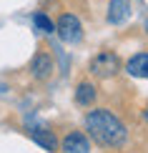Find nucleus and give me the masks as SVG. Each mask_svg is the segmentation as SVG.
<instances>
[{
	"label": "nucleus",
	"instance_id": "1",
	"mask_svg": "<svg viewBox=\"0 0 148 153\" xmlns=\"http://www.w3.org/2000/svg\"><path fill=\"white\" fill-rule=\"evenodd\" d=\"M86 133L103 148H120L128 141V131L115 113L108 108H93L86 113Z\"/></svg>",
	"mask_w": 148,
	"mask_h": 153
},
{
	"label": "nucleus",
	"instance_id": "2",
	"mask_svg": "<svg viewBox=\"0 0 148 153\" xmlns=\"http://www.w3.org/2000/svg\"><path fill=\"white\" fill-rule=\"evenodd\" d=\"M88 71H91V75L103 78V80L113 78V75H118V71H120V58L113 50H98L91 58V63H88Z\"/></svg>",
	"mask_w": 148,
	"mask_h": 153
},
{
	"label": "nucleus",
	"instance_id": "3",
	"mask_svg": "<svg viewBox=\"0 0 148 153\" xmlns=\"http://www.w3.org/2000/svg\"><path fill=\"white\" fill-rule=\"evenodd\" d=\"M55 33L63 43H78L83 38V25L73 13H60V18L55 20Z\"/></svg>",
	"mask_w": 148,
	"mask_h": 153
},
{
	"label": "nucleus",
	"instance_id": "4",
	"mask_svg": "<svg viewBox=\"0 0 148 153\" xmlns=\"http://www.w3.org/2000/svg\"><path fill=\"white\" fill-rule=\"evenodd\" d=\"M55 71V60H53V53H50L48 48H40L38 53L33 55V60H30V75H33L35 80H48L50 75Z\"/></svg>",
	"mask_w": 148,
	"mask_h": 153
},
{
	"label": "nucleus",
	"instance_id": "5",
	"mask_svg": "<svg viewBox=\"0 0 148 153\" xmlns=\"http://www.w3.org/2000/svg\"><path fill=\"white\" fill-rule=\"evenodd\" d=\"M28 136L33 138L38 146H43L45 151H50V153H55V151H58V138H55V133L50 131V128H45V126L30 123V126H28Z\"/></svg>",
	"mask_w": 148,
	"mask_h": 153
},
{
	"label": "nucleus",
	"instance_id": "6",
	"mask_svg": "<svg viewBox=\"0 0 148 153\" xmlns=\"http://www.w3.org/2000/svg\"><path fill=\"white\" fill-rule=\"evenodd\" d=\"M60 151L63 153H88L91 151V141L83 131H70L60 143Z\"/></svg>",
	"mask_w": 148,
	"mask_h": 153
},
{
	"label": "nucleus",
	"instance_id": "7",
	"mask_svg": "<svg viewBox=\"0 0 148 153\" xmlns=\"http://www.w3.org/2000/svg\"><path fill=\"white\" fill-rule=\"evenodd\" d=\"M95 100H98V88H95V83L80 80L78 88H75V103H78L80 108H91Z\"/></svg>",
	"mask_w": 148,
	"mask_h": 153
},
{
	"label": "nucleus",
	"instance_id": "8",
	"mask_svg": "<svg viewBox=\"0 0 148 153\" xmlns=\"http://www.w3.org/2000/svg\"><path fill=\"white\" fill-rule=\"evenodd\" d=\"M128 13H131V0H111L106 18H108V23L118 25V23H123L128 18Z\"/></svg>",
	"mask_w": 148,
	"mask_h": 153
},
{
	"label": "nucleus",
	"instance_id": "9",
	"mask_svg": "<svg viewBox=\"0 0 148 153\" xmlns=\"http://www.w3.org/2000/svg\"><path fill=\"white\" fill-rule=\"evenodd\" d=\"M126 73H131L133 78H146L148 80V53H136L133 55L126 63Z\"/></svg>",
	"mask_w": 148,
	"mask_h": 153
},
{
	"label": "nucleus",
	"instance_id": "10",
	"mask_svg": "<svg viewBox=\"0 0 148 153\" xmlns=\"http://www.w3.org/2000/svg\"><path fill=\"white\" fill-rule=\"evenodd\" d=\"M33 23H35V28L40 30V33H55V23L50 20L45 13H35V15H33Z\"/></svg>",
	"mask_w": 148,
	"mask_h": 153
},
{
	"label": "nucleus",
	"instance_id": "11",
	"mask_svg": "<svg viewBox=\"0 0 148 153\" xmlns=\"http://www.w3.org/2000/svg\"><path fill=\"white\" fill-rule=\"evenodd\" d=\"M143 118H146V123H148V108H146V111H143Z\"/></svg>",
	"mask_w": 148,
	"mask_h": 153
},
{
	"label": "nucleus",
	"instance_id": "12",
	"mask_svg": "<svg viewBox=\"0 0 148 153\" xmlns=\"http://www.w3.org/2000/svg\"><path fill=\"white\" fill-rule=\"evenodd\" d=\"M146 28H148V23H146Z\"/></svg>",
	"mask_w": 148,
	"mask_h": 153
}]
</instances>
